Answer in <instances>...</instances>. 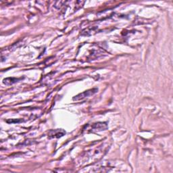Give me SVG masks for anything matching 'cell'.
Wrapping results in <instances>:
<instances>
[{"instance_id":"2","label":"cell","mask_w":173,"mask_h":173,"mask_svg":"<svg viewBox=\"0 0 173 173\" xmlns=\"http://www.w3.org/2000/svg\"><path fill=\"white\" fill-rule=\"evenodd\" d=\"M66 133V132L62 129H56V130H52L49 132V135L50 137L52 138H59L60 137H62L64 134Z\"/></svg>"},{"instance_id":"3","label":"cell","mask_w":173,"mask_h":173,"mask_svg":"<svg viewBox=\"0 0 173 173\" xmlns=\"http://www.w3.org/2000/svg\"><path fill=\"white\" fill-rule=\"evenodd\" d=\"M107 127V124L105 122H98V123L93 124L92 126V128H91V130H92V131H102V130L106 129Z\"/></svg>"},{"instance_id":"4","label":"cell","mask_w":173,"mask_h":173,"mask_svg":"<svg viewBox=\"0 0 173 173\" xmlns=\"http://www.w3.org/2000/svg\"><path fill=\"white\" fill-rule=\"evenodd\" d=\"M19 80H20V79H16V78H14V77L6 78V79H4L3 83L6 85H12V84H14V83H16Z\"/></svg>"},{"instance_id":"1","label":"cell","mask_w":173,"mask_h":173,"mask_svg":"<svg viewBox=\"0 0 173 173\" xmlns=\"http://www.w3.org/2000/svg\"><path fill=\"white\" fill-rule=\"evenodd\" d=\"M98 89H91L89 90H87L86 91H84V92L80 93V94H79L77 95L74 96L73 97V100L74 101H79V100H82L85 99L86 97H90L91 95H93L97 92Z\"/></svg>"}]
</instances>
